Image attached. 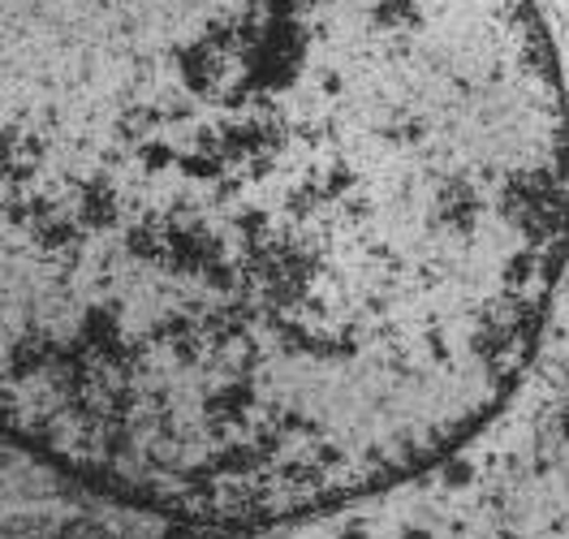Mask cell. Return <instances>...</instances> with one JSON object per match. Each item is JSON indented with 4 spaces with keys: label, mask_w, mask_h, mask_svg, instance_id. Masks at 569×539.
<instances>
[{
    "label": "cell",
    "mask_w": 569,
    "mask_h": 539,
    "mask_svg": "<svg viewBox=\"0 0 569 539\" xmlns=\"http://www.w3.org/2000/svg\"><path fill=\"white\" fill-rule=\"evenodd\" d=\"M566 254L531 0H0V436L117 501L272 522L419 475Z\"/></svg>",
    "instance_id": "6da1fadb"
}]
</instances>
